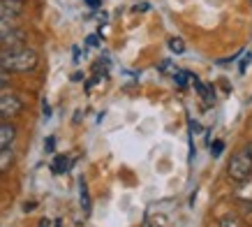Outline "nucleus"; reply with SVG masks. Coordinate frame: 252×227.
<instances>
[{"mask_svg":"<svg viewBox=\"0 0 252 227\" xmlns=\"http://www.w3.org/2000/svg\"><path fill=\"white\" fill-rule=\"evenodd\" d=\"M23 109V102L16 98L14 93H0V118L2 116H14Z\"/></svg>","mask_w":252,"mask_h":227,"instance_id":"obj_3","label":"nucleus"},{"mask_svg":"<svg viewBox=\"0 0 252 227\" xmlns=\"http://www.w3.org/2000/svg\"><path fill=\"white\" fill-rule=\"evenodd\" d=\"M86 5H88V7H99L102 0H86Z\"/></svg>","mask_w":252,"mask_h":227,"instance_id":"obj_16","label":"nucleus"},{"mask_svg":"<svg viewBox=\"0 0 252 227\" xmlns=\"http://www.w3.org/2000/svg\"><path fill=\"white\" fill-rule=\"evenodd\" d=\"M44 146H46V151H54V146H56V139H54V137H46Z\"/></svg>","mask_w":252,"mask_h":227,"instance_id":"obj_14","label":"nucleus"},{"mask_svg":"<svg viewBox=\"0 0 252 227\" xmlns=\"http://www.w3.org/2000/svg\"><path fill=\"white\" fill-rule=\"evenodd\" d=\"M167 44H169V49H171L174 53H183L185 51V44H183V39L181 38H171Z\"/></svg>","mask_w":252,"mask_h":227,"instance_id":"obj_11","label":"nucleus"},{"mask_svg":"<svg viewBox=\"0 0 252 227\" xmlns=\"http://www.w3.org/2000/svg\"><path fill=\"white\" fill-rule=\"evenodd\" d=\"M23 39H26V33L19 31V28H12L9 33H5V35L0 38V44L7 46V49H12V46H21Z\"/></svg>","mask_w":252,"mask_h":227,"instance_id":"obj_5","label":"nucleus"},{"mask_svg":"<svg viewBox=\"0 0 252 227\" xmlns=\"http://www.w3.org/2000/svg\"><path fill=\"white\" fill-rule=\"evenodd\" d=\"M220 227H236V225H234V220H224Z\"/></svg>","mask_w":252,"mask_h":227,"instance_id":"obj_19","label":"nucleus"},{"mask_svg":"<svg viewBox=\"0 0 252 227\" xmlns=\"http://www.w3.org/2000/svg\"><path fill=\"white\" fill-rule=\"evenodd\" d=\"M37 68V53L26 46H12L0 53V70L5 72H31Z\"/></svg>","mask_w":252,"mask_h":227,"instance_id":"obj_1","label":"nucleus"},{"mask_svg":"<svg viewBox=\"0 0 252 227\" xmlns=\"http://www.w3.org/2000/svg\"><path fill=\"white\" fill-rule=\"evenodd\" d=\"M79 199H81V209H84V213H91V195H88V186L84 183V179H81V183H79Z\"/></svg>","mask_w":252,"mask_h":227,"instance_id":"obj_7","label":"nucleus"},{"mask_svg":"<svg viewBox=\"0 0 252 227\" xmlns=\"http://www.w3.org/2000/svg\"><path fill=\"white\" fill-rule=\"evenodd\" d=\"M97 42H99L97 35H88V44H91V46H97Z\"/></svg>","mask_w":252,"mask_h":227,"instance_id":"obj_18","label":"nucleus"},{"mask_svg":"<svg viewBox=\"0 0 252 227\" xmlns=\"http://www.w3.org/2000/svg\"><path fill=\"white\" fill-rule=\"evenodd\" d=\"M252 63V51H245L243 58H241V63H238V72L241 75H245V70H248V65Z\"/></svg>","mask_w":252,"mask_h":227,"instance_id":"obj_12","label":"nucleus"},{"mask_svg":"<svg viewBox=\"0 0 252 227\" xmlns=\"http://www.w3.org/2000/svg\"><path fill=\"white\" fill-rule=\"evenodd\" d=\"M44 116H46V118L51 116V109H49V105H46V100H44Z\"/></svg>","mask_w":252,"mask_h":227,"instance_id":"obj_20","label":"nucleus"},{"mask_svg":"<svg viewBox=\"0 0 252 227\" xmlns=\"http://www.w3.org/2000/svg\"><path fill=\"white\" fill-rule=\"evenodd\" d=\"M16 137V128L12 123H0V146H12Z\"/></svg>","mask_w":252,"mask_h":227,"instance_id":"obj_6","label":"nucleus"},{"mask_svg":"<svg viewBox=\"0 0 252 227\" xmlns=\"http://www.w3.org/2000/svg\"><path fill=\"white\" fill-rule=\"evenodd\" d=\"M69 165H72V160H69L67 155H58V158L54 160L51 169H54V174H65V172L69 169Z\"/></svg>","mask_w":252,"mask_h":227,"instance_id":"obj_8","label":"nucleus"},{"mask_svg":"<svg viewBox=\"0 0 252 227\" xmlns=\"http://www.w3.org/2000/svg\"><path fill=\"white\" fill-rule=\"evenodd\" d=\"M81 79H84V75H81V72H77V75L72 76V81H81Z\"/></svg>","mask_w":252,"mask_h":227,"instance_id":"obj_21","label":"nucleus"},{"mask_svg":"<svg viewBox=\"0 0 252 227\" xmlns=\"http://www.w3.org/2000/svg\"><path fill=\"white\" fill-rule=\"evenodd\" d=\"M222 149H224V142H213V146H211V153H213V158H220L222 155Z\"/></svg>","mask_w":252,"mask_h":227,"instance_id":"obj_13","label":"nucleus"},{"mask_svg":"<svg viewBox=\"0 0 252 227\" xmlns=\"http://www.w3.org/2000/svg\"><path fill=\"white\" fill-rule=\"evenodd\" d=\"M188 123H190V132H199V130H201V128H199V123H197V121H192V118H190Z\"/></svg>","mask_w":252,"mask_h":227,"instance_id":"obj_15","label":"nucleus"},{"mask_svg":"<svg viewBox=\"0 0 252 227\" xmlns=\"http://www.w3.org/2000/svg\"><path fill=\"white\" fill-rule=\"evenodd\" d=\"M5 83H7V72L0 70V86H5Z\"/></svg>","mask_w":252,"mask_h":227,"instance_id":"obj_17","label":"nucleus"},{"mask_svg":"<svg viewBox=\"0 0 252 227\" xmlns=\"http://www.w3.org/2000/svg\"><path fill=\"white\" fill-rule=\"evenodd\" d=\"M229 176L234 181H245L252 176V153L250 149H241L234 153V158L229 162Z\"/></svg>","mask_w":252,"mask_h":227,"instance_id":"obj_2","label":"nucleus"},{"mask_svg":"<svg viewBox=\"0 0 252 227\" xmlns=\"http://www.w3.org/2000/svg\"><path fill=\"white\" fill-rule=\"evenodd\" d=\"M188 79H190V72H185V70H174V81L178 83L181 88H185Z\"/></svg>","mask_w":252,"mask_h":227,"instance_id":"obj_10","label":"nucleus"},{"mask_svg":"<svg viewBox=\"0 0 252 227\" xmlns=\"http://www.w3.org/2000/svg\"><path fill=\"white\" fill-rule=\"evenodd\" d=\"M144 9H148V5H137V7H134V12H144Z\"/></svg>","mask_w":252,"mask_h":227,"instance_id":"obj_22","label":"nucleus"},{"mask_svg":"<svg viewBox=\"0 0 252 227\" xmlns=\"http://www.w3.org/2000/svg\"><path fill=\"white\" fill-rule=\"evenodd\" d=\"M23 12L21 0H0V21H14Z\"/></svg>","mask_w":252,"mask_h":227,"instance_id":"obj_4","label":"nucleus"},{"mask_svg":"<svg viewBox=\"0 0 252 227\" xmlns=\"http://www.w3.org/2000/svg\"><path fill=\"white\" fill-rule=\"evenodd\" d=\"M12 160H14V153L9 146H0V169H7L12 165Z\"/></svg>","mask_w":252,"mask_h":227,"instance_id":"obj_9","label":"nucleus"}]
</instances>
